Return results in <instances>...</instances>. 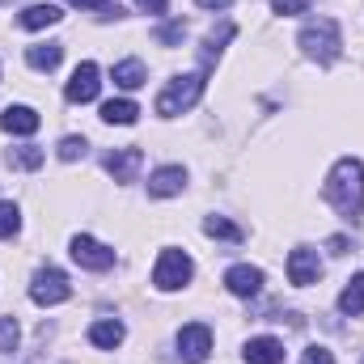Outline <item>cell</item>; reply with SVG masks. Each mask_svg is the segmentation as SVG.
Returning <instances> with one entry per match:
<instances>
[{"mask_svg": "<svg viewBox=\"0 0 364 364\" xmlns=\"http://www.w3.org/2000/svg\"><path fill=\"white\" fill-rule=\"evenodd\" d=\"M322 195H326V203L343 216V220H360V208H364V161L356 157H343L335 170H331V178L322 186Z\"/></svg>", "mask_w": 364, "mask_h": 364, "instance_id": "1", "label": "cell"}, {"mask_svg": "<svg viewBox=\"0 0 364 364\" xmlns=\"http://www.w3.org/2000/svg\"><path fill=\"white\" fill-rule=\"evenodd\" d=\"M296 43H301V51H305L309 60H318V64H331V60H339V51H343V34H339V21H335V17H314V21H305Z\"/></svg>", "mask_w": 364, "mask_h": 364, "instance_id": "2", "label": "cell"}, {"mask_svg": "<svg viewBox=\"0 0 364 364\" xmlns=\"http://www.w3.org/2000/svg\"><path fill=\"white\" fill-rule=\"evenodd\" d=\"M203 93V73H186V77H174L166 90L157 93V114L174 119V114H186Z\"/></svg>", "mask_w": 364, "mask_h": 364, "instance_id": "3", "label": "cell"}, {"mask_svg": "<svg viewBox=\"0 0 364 364\" xmlns=\"http://www.w3.org/2000/svg\"><path fill=\"white\" fill-rule=\"evenodd\" d=\"M68 296H73V284H68V275L60 272V267H38L34 272V279H30V301L34 305L51 309V305H60Z\"/></svg>", "mask_w": 364, "mask_h": 364, "instance_id": "4", "label": "cell"}, {"mask_svg": "<svg viewBox=\"0 0 364 364\" xmlns=\"http://www.w3.org/2000/svg\"><path fill=\"white\" fill-rule=\"evenodd\" d=\"M186 279H191V259H186L182 250H161V259H157V267H153V284H157L161 292H178Z\"/></svg>", "mask_w": 364, "mask_h": 364, "instance_id": "5", "label": "cell"}, {"mask_svg": "<svg viewBox=\"0 0 364 364\" xmlns=\"http://www.w3.org/2000/svg\"><path fill=\"white\" fill-rule=\"evenodd\" d=\"M178 356L182 364H203L212 356V331L203 322H191V326L178 331Z\"/></svg>", "mask_w": 364, "mask_h": 364, "instance_id": "6", "label": "cell"}, {"mask_svg": "<svg viewBox=\"0 0 364 364\" xmlns=\"http://www.w3.org/2000/svg\"><path fill=\"white\" fill-rule=\"evenodd\" d=\"M73 259L81 267H90V272H110L114 267V250L102 246V242H93V237H85V233L73 237Z\"/></svg>", "mask_w": 364, "mask_h": 364, "instance_id": "7", "label": "cell"}, {"mask_svg": "<svg viewBox=\"0 0 364 364\" xmlns=\"http://www.w3.org/2000/svg\"><path fill=\"white\" fill-rule=\"evenodd\" d=\"M318 275H322V259H318V250H309V246H296V250L288 255V279H292L296 288H309V284H318Z\"/></svg>", "mask_w": 364, "mask_h": 364, "instance_id": "8", "label": "cell"}, {"mask_svg": "<svg viewBox=\"0 0 364 364\" xmlns=\"http://www.w3.org/2000/svg\"><path fill=\"white\" fill-rule=\"evenodd\" d=\"M102 73H97V64L93 60H85V64H77L73 68V81H68V90H64V97L77 106V102H93L97 97V90H102V81H97Z\"/></svg>", "mask_w": 364, "mask_h": 364, "instance_id": "9", "label": "cell"}, {"mask_svg": "<svg viewBox=\"0 0 364 364\" xmlns=\"http://www.w3.org/2000/svg\"><path fill=\"white\" fill-rule=\"evenodd\" d=\"M106 174L114 182H136V174H140V166H144V153L140 149H114V153H106Z\"/></svg>", "mask_w": 364, "mask_h": 364, "instance_id": "10", "label": "cell"}, {"mask_svg": "<svg viewBox=\"0 0 364 364\" xmlns=\"http://www.w3.org/2000/svg\"><path fill=\"white\" fill-rule=\"evenodd\" d=\"M225 288H229L233 296H259V292H263V272L250 267V263H237V267L225 272Z\"/></svg>", "mask_w": 364, "mask_h": 364, "instance_id": "11", "label": "cell"}, {"mask_svg": "<svg viewBox=\"0 0 364 364\" xmlns=\"http://www.w3.org/2000/svg\"><path fill=\"white\" fill-rule=\"evenodd\" d=\"M38 110L34 106H4L0 110V127L9 132V136H34L38 132Z\"/></svg>", "mask_w": 364, "mask_h": 364, "instance_id": "12", "label": "cell"}, {"mask_svg": "<svg viewBox=\"0 0 364 364\" xmlns=\"http://www.w3.org/2000/svg\"><path fill=\"white\" fill-rule=\"evenodd\" d=\"M182 186H186V170L182 166H161L149 178V195L153 199H170V195H182Z\"/></svg>", "mask_w": 364, "mask_h": 364, "instance_id": "13", "label": "cell"}, {"mask_svg": "<svg viewBox=\"0 0 364 364\" xmlns=\"http://www.w3.org/2000/svg\"><path fill=\"white\" fill-rule=\"evenodd\" d=\"M246 364H284V343L272 335H259L246 343Z\"/></svg>", "mask_w": 364, "mask_h": 364, "instance_id": "14", "label": "cell"}, {"mask_svg": "<svg viewBox=\"0 0 364 364\" xmlns=\"http://www.w3.org/2000/svg\"><path fill=\"white\" fill-rule=\"evenodd\" d=\"M123 335H127V331H123L119 318H102V322H93L90 326V343L93 348H102V352H114V348L123 343Z\"/></svg>", "mask_w": 364, "mask_h": 364, "instance_id": "15", "label": "cell"}, {"mask_svg": "<svg viewBox=\"0 0 364 364\" xmlns=\"http://www.w3.org/2000/svg\"><path fill=\"white\" fill-rule=\"evenodd\" d=\"M64 13L55 9V4H30V9H21V17H17V26L21 30H43V26H55Z\"/></svg>", "mask_w": 364, "mask_h": 364, "instance_id": "16", "label": "cell"}, {"mask_svg": "<svg viewBox=\"0 0 364 364\" xmlns=\"http://www.w3.org/2000/svg\"><path fill=\"white\" fill-rule=\"evenodd\" d=\"M60 55H64L60 43H34V47H26V64L38 68V73H51L60 64Z\"/></svg>", "mask_w": 364, "mask_h": 364, "instance_id": "17", "label": "cell"}, {"mask_svg": "<svg viewBox=\"0 0 364 364\" xmlns=\"http://www.w3.org/2000/svg\"><path fill=\"white\" fill-rule=\"evenodd\" d=\"M339 314H348V318L364 314V272L352 275V279L343 284V292H339Z\"/></svg>", "mask_w": 364, "mask_h": 364, "instance_id": "18", "label": "cell"}, {"mask_svg": "<svg viewBox=\"0 0 364 364\" xmlns=\"http://www.w3.org/2000/svg\"><path fill=\"white\" fill-rule=\"evenodd\" d=\"M136 114H140V106H136V102H127V97H110V102L102 106V119H106V123H114V127H132V123H136Z\"/></svg>", "mask_w": 364, "mask_h": 364, "instance_id": "19", "label": "cell"}, {"mask_svg": "<svg viewBox=\"0 0 364 364\" xmlns=\"http://www.w3.org/2000/svg\"><path fill=\"white\" fill-rule=\"evenodd\" d=\"M144 81H149V73H144L140 60H123V64H114V85H119V90H140Z\"/></svg>", "mask_w": 364, "mask_h": 364, "instance_id": "20", "label": "cell"}, {"mask_svg": "<svg viewBox=\"0 0 364 364\" xmlns=\"http://www.w3.org/2000/svg\"><path fill=\"white\" fill-rule=\"evenodd\" d=\"M47 161V153L38 149V144H17V149H9V166L13 170H38Z\"/></svg>", "mask_w": 364, "mask_h": 364, "instance_id": "21", "label": "cell"}, {"mask_svg": "<svg viewBox=\"0 0 364 364\" xmlns=\"http://www.w3.org/2000/svg\"><path fill=\"white\" fill-rule=\"evenodd\" d=\"M203 233L216 237V242H246V233H242L233 220H225V216H208V220H203Z\"/></svg>", "mask_w": 364, "mask_h": 364, "instance_id": "22", "label": "cell"}, {"mask_svg": "<svg viewBox=\"0 0 364 364\" xmlns=\"http://www.w3.org/2000/svg\"><path fill=\"white\" fill-rule=\"evenodd\" d=\"M233 34H237V26H233V21H225V26H220V30H212V34H208V38H203V60H208V64H212V60H216V55H220V51H225V43H229V38H233Z\"/></svg>", "mask_w": 364, "mask_h": 364, "instance_id": "23", "label": "cell"}, {"mask_svg": "<svg viewBox=\"0 0 364 364\" xmlns=\"http://www.w3.org/2000/svg\"><path fill=\"white\" fill-rule=\"evenodd\" d=\"M17 229H21V212H17V203L0 199V237H17Z\"/></svg>", "mask_w": 364, "mask_h": 364, "instance_id": "24", "label": "cell"}, {"mask_svg": "<svg viewBox=\"0 0 364 364\" xmlns=\"http://www.w3.org/2000/svg\"><path fill=\"white\" fill-rule=\"evenodd\" d=\"M17 343H21L17 318H0V352H4V356H13V352H17Z\"/></svg>", "mask_w": 364, "mask_h": 364, "instance_id": "25", "label": "cell"}, {"mask_svg": "<svg viewBox=\"0 0 364 364\" xmlns=\"http://www.w3.org/2000/svg\"><path fill=\"white\" fill-rule=\"evenodd\" d=\"M85 149H90V144H85V136H64V140H60V157H64V161L85 157Z\"/></svg>", "mask_w": 364, "mask_h": 364, "instance_id": "26", "label": "cell"}, {"mask_svg": "<svg viewBox=\"0 0 364 364\" xmlns=\"http://www.w3.org/2000/svg\"><path fill=\"white\" fill-rule=\"evenodd\" d=\"M182 34H186V26H182V21H170V26L157 30V43H161V47H174V43H182Z\"/></svg>", "mask_w": 364, "mask_h": 364, "instance_id": "27", "label": "cell"}, {"mask_svg": "<svg viewBox=\"0 0 364 364\" xmlns=\"http://www.w3.org/2000/svg\"><path fill=\"white\" fill-rule=\"evenodd\" d=\"M309 4H314V0H272V9H275V13H284V17L309 13Z\"/></svg>", "mask_w": 364, "mask_h": 364, "instance_id": "28", "label": "cell"}, {"mask_svg": "<svg viewBox=\"0 0 364 364\" xmlns=\"http://www.w3.org/2000/svg\"><path fill=\"white\" fill-rule=\"evenodd\" d=\"M301 364H335V356H331L326 348H318V343H314V348H305V356H301Z\"/></svg>", "mask_w": 364, "mask_h": 364, "instance_id": "29", "label": "cell"}, {"mask_svg": "<svg viewBox=\"0 0 364 364\" xmlns=\"http://www.w3.org/2000/svg\"><path fill=\"white\" fill-rule=\"evenodd\" d=\"M136 4H140L144 13H153V17H161V13H166V0H136Z\"/></svg>", "mask_w": 364, "mask_h": 364, "instance_id": "30", "label": "cell"}, {"mask_svg": "<svg viewBox=\"0 0 364 364\" xmlns=\"http://www.w3.org/2000/svg\"><path fill=\"white\" fill-rule=\"evenodd\" d=\"M348 250V237H331V255H343Z\"/></svg>", "mask_w": 364, "mask_h": 364, "instance_id": "31", "label": "cell"}, {"mask_svg": "<svg viewBox=\"0 0 364 364\" xmlns=\"http://www.w3.org/2000/svg\"><path fill=\"white\" fill-rule=\"evenodd\" d=\"M195 4H203V9H229L233 0H195Z\"/></svg>", "mask_w": 364, "mask_h": 364, "instance_id": "32", "label": "cell"}, {"mask_svg": "<svg viewBox=\"0 0 364 364\" xmlns=\"http://www.w3.org/2000/svg\"><path fill=\"white\" fill-rule=\"evenodd\" d=\"M68 4H77V9H102L106 0H68Z\"/></svg>", "mask_w": 364, "mask_h": 364, "instance_id": "33", "label": "cell"}, {"mask_svg": "<svg viewBox=\"0 0 364 364\" xmlns=\"http://www.w3.org/2000/svg\"><path fill=\"white\" fill-rule=\"evenodd\" d=\"M360 364H364V360H360Z\"/></svg>", "mask_w": 364, "mask_h": 364, "instance_id": "34", "label": "cell"}]
</instances>
